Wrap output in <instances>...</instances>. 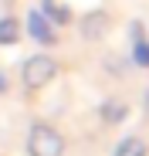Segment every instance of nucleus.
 I'll return each instance as SVG.
<instances>
[{"label":"nucleus","instance_id":"obj_1","mask_svg":"<svg viewBox=\"0 0 149 156\" xmlns=\"http://www.w3.org/2000/svg\"><path fill=\"white\" fill-rule=\"evenodd\" d=\"M27 149H31V156H58L61 143H58V136L51 133V129H34Z\"/></svg>","mask_w":149,"mask_h":156},{"label":"nucleus","instance_id":"obj_3","mask_svg":"<svg viewBox=\"0 0 149 156\" xmlns=\"http://www.w3.org/2000/svg\"><path fill=\"white\" fill-rule=\"evenodd\" d=\"M0 41H17V24L14 20H0Z\"/></svg>","mask_w":149,"mask_h":156},{"label":"nucleus","instance_id":"obj_5","mask_svg":"<svg viewBox=\"0 0 149 156\" xmlns=\"http://www.w3.org/2000/svg\"><path fill=\"white\" fill-rule=\"evenodd\" d=\"M0 4H7V0H0Z\"/></svg>","mask_w":149,"mask_h":156},{"label":"nucleus","instance_id":"obj_4","mask_svg":"<svg viewBox=\"0 0 149 156\" xmlns=\"http://www.w3.org/2000/svg\"><path fill=\"white\" fill-rule=\"evenodd\" d=\"M4 88H7V82H4V75H0V92H4Z\"/></svg>","mask_w":149,"mask_h":156},{"label":"nucleus","instance_id":"obj_2","mask_svg":"<svg viewBox=\"0 0 149 156\" xmlns=\"http://www.w3.org/2000/svg\"><path fill=\"white\" fill-rule=\"evenodd\" d=\"M51 71H54V65L47 61V58H31L27 65H24V78H27V85L47 82V78H51Z\"/></svg>","mask_w":149,"mask_h":156}]
</instances>
